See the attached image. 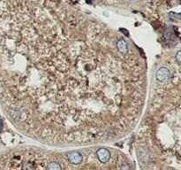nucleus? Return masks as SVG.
<instances>
[{"instance_id":"obj_2","label":"nucleus","mask_w":181,"mask_h":170,"mask_svg":"<svg viewBox=\"0 0 181 170\" xmlns=\"http://www.w3.org/2000/svg\"><path fill=\"white\" fill-rule=\"evenodd\" d=\"M66 158L68 160V161L71 163V164H74V165H79L82 162V160H83V157H82V154L79 151H69L67 154H66Z\"/></svg>"},{"instance_id":"obj_6","label":"nucleus","mask_w":181,"mask_h":170,"mask_svg":"<svg viewBox=\"0 0 181 170\" xmlns=\"http://www.w3.org/2000/svg\"><path fill=\"white\" fill-rule=\"evenodd\" d=\"M129 1H132V0H129Z\"/></svg>"},{"instance_id":"obj_3","label":"nucleus","mask_w":181,"mask_h":170,"mask_svg":"<svg viewBox=\"0 0 181 170\" xmlns=\"http://www.w3.org/2000/svg\"><path fill=\"white\" fill-rule=\"evenodd\" d=\"M156 79L160 82H164L166 80H168L171 76V72L169 71L168 68H161L157 70V72L155 73Z\"/></svg>"},{"instance_id":"obj_1","label":"nucleus","mask_w":181,"mask_h":170,"mask_svg":"<svg viewBox=\"0 0 181 170\" xmlns=\"http://www.w3.org/2000/svg\"><path fill=\"white\" fill-rule=\"evenodd\" d=\"M96 159L103 164L109 162V160H110V156H111L110 151L105 148L98 149L96 152Z\"/></svg>"},{"instance_id":"obj_5","label":"nucleus","mask_w":181,"mask_h":170,"mask_svg":"<svg viewBox=\"0 0 181 170\" xmlns=\"http://www.w3.org/2000/svg\"><path fill=\"white\" fill-rule=\"evenodd\" d=\"M180 51H178V55H177V59H178V62H179V64L180 63Z\"/></svg>"},{"instance_id":"obj_4","label":"nucleus","mask_w":181,"mask_h":170,"mask_svg":"<svg viewBox=\"0 0 181 170\" xmlns=\"http://www.w3.org/2000/svg\"><path fill=\"white\" fill-rule=\"evenodd\" d=\"M46 170H62V168L58 162L56 161H52L47 165Z\"/></svg>"}]
</instances>
